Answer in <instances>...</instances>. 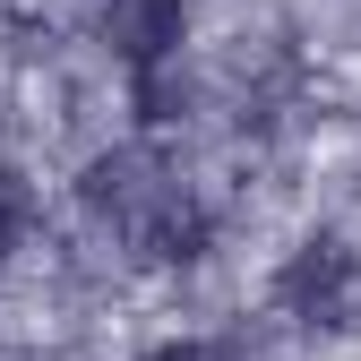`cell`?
I'll list each match as a JSON object with an SVG mask.
<instances>
[{
    "label": "cell",
    "mask_w": 361,
    "mask_h": 361,
    "mask_svg": "<svg viewBox=\"0 0 361 361\" xmlns=\"http://www.w3.org/2000/svg\"><path fill=\"white\" fill-rule=\"evenodd\" d=\"M129 61H155V52H172V43H180V9H172V0H129Z\"/></svg>",
    "instance_id": "cell-1"
},
{
    "label": "cell",
    "mask_w": 361,
    "mask_h": 361,
    "mask_svg": "<svg viewBox=\"0 0 361 361\" xmlns=\"http://www.w3.org/2000/svg\"><path fill=\"white\" fill-rule=\"evenodd\" d=\"M155 361H224V344H164Z\"/></svg>",
    "instance_id": "cell-3"
},
{
    "label": "cell",
    "mask_w": 361,
    "mask_h": 361,
    "mask_svg": "<svg viewBox=\"0 0 361 361\" xmlns=\"http://www.w3.org/2000/svg\"><path fill=\"white\" fill-rule=\"evenodd\" d=\"M18 215H26V198L9 190V180H0V250H9V233H18Z\"/></svg>",
    "instance_id": "cell-2"
}]
</instances>
